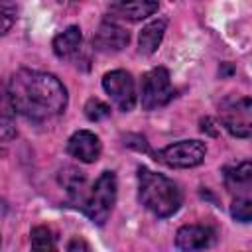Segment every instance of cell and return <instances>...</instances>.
<instances>
[{
    "label": "cell",
    "mask_w": 252,
    "mask_h": 252,
    "mask_svg": "<svg viewBox=\"0 0 252 252\" xmlns=\"http://www.w3.org/2000/svg\"><path fill=\"white\" fill-rule=\"evenodd\" d=\"M61 2H77V0H61Z\"/></svg>",
    "instance_id": "obj_22"
},
{
    "label": "cell",
    "mask_w": 252,
    "mask_h": 252,
    "mask_svg": "<svg viewBox=\"0 0 252 252\" xmlns=\"http://www.w3.org/2000/svg\"><path fill=\"white\" fill-rule=\"evenodd\" d=\"M173 98L171 79L169 71L165 67H154L142 77V89H140V100L144 110H156L159 106H165Z\"/></svg>",
    "instance_id": "obj_5"
},
{
    "label": "cell",
    "mask_w": 252,
    "mask_h": 252,
    "mask_svg": "<svg viewBox=\"0 0 252 252\" xmlns=\"http://www.w3.org/2000/svg\"><path fill=\"white\" fill-rule=\"evenodd\" d=\"M138 199L150 213L159 219L175 215L183 203L179 187L169 177L148 167L138 169Z\"/></svg>",
    "instance_id": "obj_2"
},
{
    "label": "cell",
    "mask_w": 252,
    "mask_h": 252,
    "mask_svg": "<svg viewBox=\"0 0 252 252\" xmlns=\"http://www.w3.org/2000/svg\"><path fill=\"white\" fill-rule=\"evenodd\" d=\"M14 116H16V108H14V102L10 96V89L0 79V128L10 126L14 122Z\"/></svg>",
    "instance_id": "obj_16"
},
{
    "label": "cell",
    "mask_w": 252,
    "mask_h": 252,
    "mask_svg": "<svg viewBox=\"0 0 252 252\" xmlns=\"http://www.w3.org/2000/svg\"><path fill=\"white\" fill-rule=\"evenodd\" d=\"M116 189H118V181L114 171H102L100 177L94 181V185L89 189L81 209L94 224L102 226L108 220L110 211L116 203Z\"/></svg>",
    "instance_id": "obj_3"
},
{
    "label": "cell",
    "mask_w": 252,
    "mask_h": 252,
    "mask_svg": "<svg viewBox=\"0 0 252 252\" xmlns=\"http://www.w3.org/2000/svg\"><path fill=\"white\" fill-rule=\"evenodd\" d=\"M224 185L228 189V193L232 195V199L236 197H244V199H252V165L250 161H242L238 165L226 167L224 169Z\"/></svg>",
    "instance_id": "obj_13"
},
{
    "label": "cell",
    "mask_w": 252,
    "mask_h": 252,
    "mask_svg": "<svg viewBox=\"0 0 252 252\" xmlns=\"http://www.w3.org/2000/svg\"><path fill=\"white\" fill-rule=\"evenodd\" d=\"M67 250H69V252H75V250H87V252H89L91 246H89L83 238H73V240L67 244Z\"/></svg>",
    "instance_id": "obj_21"
},
{
    "label": "cell",
    "mask_w": 252,
    "mask_h": 252,
    "mask_svg": "<svg viewBox=\"0 0 252 252\" xmlns=\"http://www.w3.org/2000/svg\"><path fill=\"white\" fill-rule=\"evenodd\" d=\"M81 43H83L81 28L69 26L67 30H63L53 37V51L59 59H73L81 51Z\"/></svg>",
    "instance_id": "obj_15"
},
{
    "label": "cell",
    "mask_w": 252,
    "mask_h": 252,
    "mask_svg": "<svg viewBox=\"0 0 252 252\" xmlns=\"http://www.w3.org/2000/svg\"><path fill=\"white\" fill-rule=\"evenodd\" d=\"M230 215L240 222H250V219H252V199H244V197L232 199Z\"/></svg>",
    "instance_id": "obj_19"
},
{
    "label": "cell",
    "mask_w": 252,
    "mask_h": 252,
    "mask_svg": "<svg viewBox=\"0 0 252 252\" xmlns=\"http://www.w3.org/2000/svg\"><path fill=\"white\" fill-rule=\"evenodd\" d=\"M217 240V232L207 224H185L175 234V246L179 250H205Z\"/></svg>",
    "instance_id": "obj_9"
},
{
    "label": "cell",
    "mask_w": 252,
    "mask_h": 252,
    "mask_svg": "<svg viewBox=\"0 0 252 252\" xmlns=\"http://www.w3.org/2000/svg\"><path fill=\"white\" fill-rule=\"evenodd\" d=\"M30 242H32V248H33V250H55V248H57L55 236H53L51 228H49V226H43V224L32 228V238H30Z\"/></svg>",
    "instance_id": "obj_17"
},
{
    "label": "cell",
    "mask_w": 252,
    "mask_h": 252,
    "mask_svg": "<svg viewBox=\"0 0 252 252\" xmlns=\"http://www.w3.org/2000/svg\"><path fill=\"white\" fill-rule=\"evenodd\" d=\"M8 89L16 112L30 120H49L63 114L67 108V89L51 73L18 69L12 75Z\"/></svg>",
    "instance_id": "obj_1"
},
{
    "label": "cell",
    "mask_w": 252,
    "mask_h": 252,
    "mask_svg": "<svg viewBox=\"0 0 252 252\" xmlns=\"http://www.w3.org/2000/svg\"><path fill=\"white\" fill-rule=\"evenodd\" d=\"M130 41V33L112 20L100 22L98 30L93 35V47L100 53H118Z\"/></svg>",
    "instance_id": "obj_8"
},
{
    "label": "cell",
    "mask_w": 252,
    "mask_h": 252,
    "mask_svg": "<svg viewBox=\"0 0 252 252\" xmlns=\"http://www.w3.org/2000/svg\"><path fill=\"white\" fill-rule=\"evenodd\" d=\"M205 156H207V146L201 140H181L159 150L156 159H159L167 167L187 169L201 165Z\"/></svg>",
    "instance_id": "obj_6"
},
{
    "label": "cell",
    "mask_w": 252,
    "mask_h": 252,
    "mask_svg": "<svg viewBox=\"0 0 252 252\" xmlns=\"http://www.w3.org/2000/svg\"><path fill=\"white\" fill-rule=\"evenodd\" d=\"M219 118L224 130L236 138L252 134V100L248 96H228L219 106Z\"/></svg>",
    "instance_id": "obj_4"
},
{
    "label": "cell",
    "mask_w": 252,
    "mask_h": 252,
    "mask_svg": "<svg viewBox=\"0 0 252 252\" xmlns=\"http://www.w3.org/2000/svg\"><path fill=\"white\" fill-rule=\"evenodd\" d=\"M16 0H0V35H6L16 24Z\"/></svg>",
    "instance_id": "obj_18"
},
{
    "label": "cell",
    "mask_w": 252,
    "mask_h": 252,
    "mask_svg": "<svg viewBox=\"0 0 252 252\" xmlns=\"http://www.w3.org/2000/svg\"><path fill=\"white\" fill-rule=\"evenodd\" d=\"M165 30H167V18H156L150 24H146L138 37V51L142 55L156 53L165 35Z\"/></svg>",
    "instance_id": "obj_14"
},
{
    "label": "cell",
    "mask_w": 252,
    "mask_h": 252,
    "mask_svg": "<svg viewBox=\"0 0 252 252\" xmlns=\"http://www.w3.org/2000/svg\"><path fill=\"white\" fill-rule=\"evenodd\" d=\"M85 114H87L89 120L98 122V120H102L110 114V106L106 102H102L100 98H89L87 104H85Z\"/></svg>",
    "instance_id": "obj_20"
},
{
    "label": "cell",
    "mask_w": 252,
    "mask_h": 252,
    "mask_svg": "<svg viewBox=\"0 0 252 252\" xmlns=\"http://www.w3.org/2000/svg\"><path fill=\"white\" fill-rule=\"evenodd\" d=\"M158 0H116L110 6V18L126 20V22H140L148 16L158 12Z\"/></svg>",
    "instance_id": "obj_11"
},
{
    "label": "cell",
    "mask_w": 252,
    "mask_h": 252,
    "mask_svg": "<svg viewBox=\"0 0 252 252\" xmlns=\"http://www.w3.org/2000/svg\"><path fill=\"white\" fill-rule=\"evenodd\" d=\"M102 89L112 98V102L122 110L128 112L136 104V83L132 75L124 69H114L102 77Z\"/></svg>",
    "instance_id": "obj_7"
},
{
    "label": "cell",
    "mask_w": 252,
    "mask_h": 252,
    "mask_svg": "<svg viewBox=\"0 0 252 252\" xmlns=\"http://www.w3.org/2000/svg\"><path fill=\"white\" fill-rule=\"evenodd\" d=\"M57 179H59V185L67 193L69 203L75 205V207H83V203L87 199V193H89L85 171H81L75 165H67V167H63L59 171V177Z\"/></svg>",
    "instance_id": "obj_12"
},
{
    "label": "cell",
    "mask_w": 252,
    "mask_h": 252,
    "mask_svg": "<svg viewBox=\"0 0 252 252\" xmlns=\"http://www.w3.org/2000/svg\"><path fill=\"white\" fill-rule=\"evenodd\" d=\"M100 150H102L100 140L91 130H79L67 142L69 156H73L75 159H79L83 163H94L100 158Z\"/></svg>",
    "instance_id": "obj_10"
}]
</instances>
